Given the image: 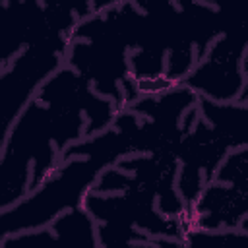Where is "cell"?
<instances>
[{"mask_svg":"<svg viewBox=\"0 0 248 248\" xmlns=\"http://www.w3.org/2000/svg\"><path fill=\"white\" fill-rule=\"evenodd\" d=\"M103 165H107L103 159L89 155L85 161H72L54 169L39 190H35L19 205L4 211V232L8 234L12 231L39 227L54 219L58 211L81 200L83 190L89 182H93Z\"/></svg>","mask_w":248,"mask_h":248,"instance_id":"1","label":"cell"},{"mask_svg":"<svg viewBox=\"0 0 248 248\" xmlns=\"http://www.w3.org/2000/svg\"><path fill=\"white\" fill-rule=\"evenodd\" d=\"M242 227H244V229H246V231H248V219H246V221H244V225H242Z\"/></svg>","mask_w":248,"mask_h":248,"instance_id":"2","label":"cell"}]
</instances>
